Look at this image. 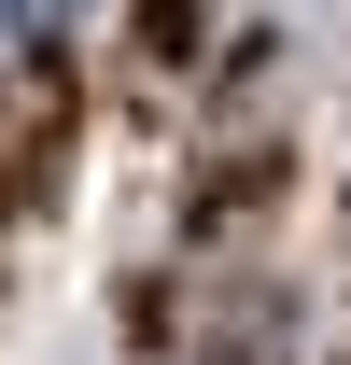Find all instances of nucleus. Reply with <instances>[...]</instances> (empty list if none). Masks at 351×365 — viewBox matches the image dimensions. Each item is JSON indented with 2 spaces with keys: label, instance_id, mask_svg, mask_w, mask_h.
Segmentation results:
<instances>
[{
  "label": "nucleus",
  "instance_id": "f257e3e1",
  "mask_svg": "<svg viewBox=\"0 0 351 365\" xmlns=\"http://www.w3.org/2000/svg\"><path fill=\"white\" fill-rule=\"evenodd\" d=\"M43 140H56V98H43V85H0V211L29 197V169H43Z\"/></svg>",
  "mask_w": 351,
  "mask_h": 365
},
{
  "label": "nucleus",
  "instance_id": "f03ea898",
  "mask_svg": "<svg viewBox=\"0 0 351 365\" xmlns=\"http://www.w3.org/2000/svg\"><path fill=\"white\" fill-rule=\"evenodd\" d=\"M71 14H85V0H0V29H14V43H56Z\"/></svg>",
  "mask_w": 351,
  "mask_h": 365
}]
</instances>
